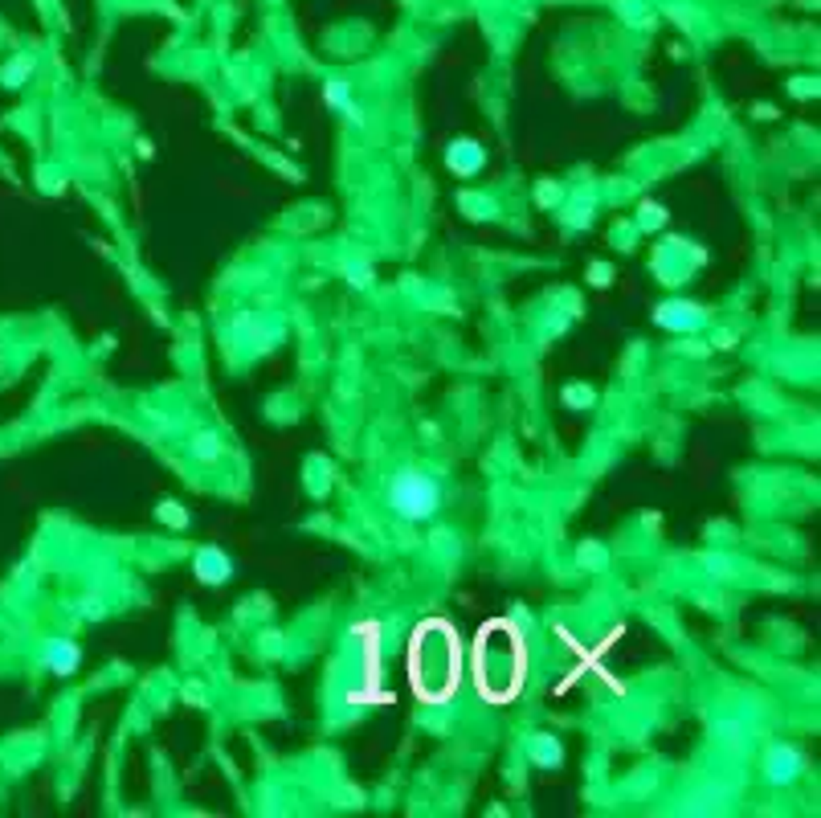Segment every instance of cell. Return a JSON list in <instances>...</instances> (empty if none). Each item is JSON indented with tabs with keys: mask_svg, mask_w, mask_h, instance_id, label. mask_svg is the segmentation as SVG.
I'll use <instances>...</instances> for the list:
<instances>
[{
	"mask_svg": "<svg viewBox=\"0 0 821 818\" xmlns=\"http://www.w3.org/2000/svg\"><path fill=\"white\" fill-rule=\"evenodd\" d=\"M388 507L397 511L400 520H413V524L433 520L437 507H442V483L433 475H425V471H417V467H405V471H397L388 479Z\"/></svg>",
	"mask_w": 821,
	"mask_h": 818,
	"instance_id": "cell-1",
	"label": "cell"
},
{
	"mask_svg": "<svg viewBox=\"0 0 821 818\" xmlns=\"http://www.w3.org/2000/svg\"><path fill=\"white\" fill-rule=\"evenodd\" d=\"M801 770H805V757H801V749H793V745H773L768 757H764V777H768L773 786H789Z\"/></svg>",
	"mask_w": 821,
	"mask_h": 818,
	"instance_id": "cell-2",
	"label": "cell"
},
{
	"mask_svg": "<svg viewBox=\"0 0 821 818\" xmlns=\"http://www.w3.org/2000/svg\"><path fill=\"white\" fill-rule=\"evenodd\" d=\"M196 573L205 585H221V581L233 577V561L221 553V549H201L196 553Z\"/></svg>",
	"mask_w": 821,
	"mask_h": 818,
	"instance_id": "cell-3",
	"label": "cell"
},
{
	"mask_svg": "<svg viewBox=\"0 0 821 818\" xmlns=\"http://www.w3.org/2000/svg\"><path fill=\"white\" fill-rule=\"evenodd\" d=\"M658 323H662V328H674V332H679V328L691 332V328L703 323V307H695V303H666V307L658 311Z\"/></svg>",
	"mask_w": 821,
	"mask_h": 818,
	"instance_id": "cell-4",
	"label": "cell"
},
{
	"mask_svg": "<svg viewBox=\"0 0 821 818\" xmlns=\"http://www.w3.org/2000/svg\"><path fill=\"white\" fill-rule=\"evenodd\" d=\"M188 455L196 458V462H221V458H225V442H221L212 430H201V434H192Z\"/></svg>",
	"mask_w": 821,
	"mask_h": 818,
	"instance_id": "cell-5",
	"label": "cell"
},
{
	"mask_svg": "<svg viewBox=\"0 0 821 818\" xmlns=\"http://www.w3.org/2000/svg\"><path fill=\"white\" fill-rule=\"evenodd\" d=\"M78 647L74 643H53V647L46 650V667L53 675H70V671H78Z\"/></svg>",
	"mask_w": 821,
	"mask_h": 818,
	"instance_id": "cell-6",
	"label": "cell"
},
{
	"mask_svg": "<svg viewBox=\"0 0 821 818\" xmlns=\"http://www.w3.org/2000/svg\"><path fill=\"white\" fill-rule=\"evenodd\" d=\"M449 164L458 172H474L478 164H482V152H478V144H458L454 152H449Z\"/></svg>",
	"mask_w": 821,
	"mask_h": 818,
	"instance_id": "cell-7",
	"label": "cell"
},
{
	"mask_svg": "<svg viewBox=\"0 0 821 818\" xmlns=\"http://www.w3.org/2000/svg\"><path fill=\"white\" fill-rule=\"evenodd\" d=\"M327 98H331V107H339V111H344V119L360 123V107H355L352 98H348V86H344V82H331V86H327Z\"/></svg>",
	"mask_w": 821,
	"mask_h": 818,
	"instance_id": "cell-8",
	"label": "cell"
},
{
	"mask_svg": "<svg viewBox=\"0 0 821 818\" xmlns=\"http://www.w3.org/2000/svg\"><path fill=\"white\" fill-rule=\"evenodd\" d=\"M536 761L540 765H556L560 761V745L556 741H536Z\"/></svg>",
	"mask_w": 821,
	"mask_h": 818,
	"instance_id": "cell-9",
	"label": "cell"
},
{
	"mask_svg": "<svg viewBox=\"0 0 821 818\" xmlns=\"http://www.w3.org/2000/svg\"><path fill=\"white\" fill-rule=\"evenodd\" d=\"M666 213H662V205H642V225H662Z\"/></svg>",
	"mask_w": 821,
	"mask_h": 818,
	"instance_id": "cell-10",
	"label": "cell"
},
{
	"mask_svg": "<svg viewBox=\"0 0 821 818\" xmlns=\"http://www.w3.org/2000/svg\"><path fill=\"white\" fill-rule=\"evenodd\" d=\"M564 397H568V405H581V401H585V405H592V389H581V385H572L568 393H564Z\"/></svg>",
	"mask_w": 821,
	"mask_h": 818,
	"instance_id": "cell-11",
	"label": "cell"
},
{
	"mask_svg": "<svg viewBox=\"0 0 821 818\" xmlns=\"http://www.w3.org/2000/svg\"><path fill=\"white\" fill-rule=\"evenodd\" d=\"M164 516H168V520H172V524H184V516L176 511V504H164Z\"/></svg>",
	"mask_w": 821,
	"mask_h": 818,
	"instance_id": "cell-12",
	"label": "cell"
}]
</instances>
